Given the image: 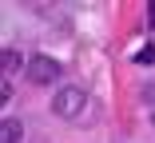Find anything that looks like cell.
Listing matches in <instances>:
<instances>
[{
    "mask_svg": "<svg viewBox=\"0 0 155 143\" xmlns=\"http://www.w3.org/2000/svg\"><path fill=\"white\" fill-rule=\"evenodd\" d=\"M147 12H151V24H155V4H151V8H147Z\"/></svg>",
    "mask_w": 155,
    "mask_h": 143,
    "instance_id": "obj_6",
    "label": "cell"
},
{
    "mask_svg": "<svg viewBox=\"0 0 155 143\" xmlns=\"http://www.w3.org/2000/svg\"><path fill=\"white\" fill-rule=\"evenodd\" d=\"M0 64H4V72L20 68V52H16V48H4V52H0Z\"/></svg>",
    "mask_w": 155,
    "mask_h": 143,
    "instance_id": "obj_4",
    "label": "cell"
},
{
    "mask_svg": "<svg viewBox=\"0 0 155 143\" xmlns=\"http://www.w3.org/2000/svg\"><path fill=\"white\" fill-rule=\"evenodd\" d=\"M87 92L84 88H60L56 92V99H52V111H56V115L60 119H68V123H76L80 115H87Z\"/></svg>",
    "mask_w": 155,
    "mask_h": 143,
    "instance_id": "obj_1",
    "label": "cell"
},
{
    "mask_svg": "<svg viewBox=\"0 0 155 143\" xmlns=\"http://www.w3.org/2000/svg\"><path fill=\"white\" fill-rule=\"evenodd\" d=\"M60 76H64V68H60V60H52V56H32V60H28V80L32 83H56Z\"/></svg>",
    "mask_w": 155,
    "mask_h": 143,
    "instance_id": "obj_2",
    "label": "cell"
},
{
    "mask_svg": "<svg viewBox=\"0 0 155 143\" xmlns=\"http://www.w3.org/2000/svg\"><path fill=\"white\" fill-rule=\"evenodd\" d=\"M135 64H155V44L143 48V52H135Z\"/></svg>",
    "mask_w": 155,
    "mask_h": 143,
    "instance_id": "obj_5",
    "label": "cell"
},
{
    "mask_svg": "<svg viewBox=\"0 0 155 143\" xmlns=\"http://www.w3.org/2000/svg\"><path fill=\"white\" fill-rule=\"evenodd\" d=\"M0 143H24V123L20 119H4L0 123Z\"/></svg>",
    "mask_w": 155,
    "mask_h": 143,
    "instance_id": "obj_3",
    "label": "cell"
}]
</instances>
